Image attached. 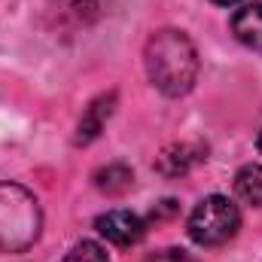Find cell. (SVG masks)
<instances>
[{"instance_id":"obj_1","label":"cell","mask_w":262,"mask_h":262,"mask_svg":"<svg viewBox=\"0 0 262 262\" xmlns=\"http://www.w3.org/2000/svg\"><path fill=\"white\" fill-rule=\"evenodd\" d=\"M143 64H146L149 82H152L162 95H168V98L186 95L198 79L195 43H192L183 31H177V28L156 31V34L146 40Z\"/></svg>"},{"instance_id":"obj_2","label":"cell","mask_w":262,"mask_h":262,"mask_svg":"<svg viewBox=\"0 0 262 262\" xmlns=\"http://www.w3.org/2000/svg\"><path fill=\"white\" fill-rule=\"evenodd\" d=\"M43 229V210L31 189L21 183H0V250L25 253Z\"/></svg>"},{"instance_id":"obj_3","label":"cell","mask_w":262,"mask_h":262,"mask_svg":"<svg viewBox=\"0 0 262 262\" xmlns=\"http://www.w3.org/2000/svg\"><path fill=\"white\" fill-rule=\"evenodd\" d=\"M238 229H241V210L226 195L201 198L186 223V232L198 247H220V244L232 241L238 235Z\"/></svg>"},{"instance_id":"obj_4","label":"cell","mask_w":262,"mask_h":262,"mask_svg":"<svg viewBox=\"0 0 262 262\" xmlns=\"http://www.w3.org/2000/svg\"><path fill=\"white\" fill-rule=\"evenodd\" d=\"M95 229L116 247H134L146 235V220L131 210H107L95 220Z\"/></svg>"},{"instance_id":"obj_5","label":"cell","mask_w":262,"mask_h":262,"mask_svg":"<svg viewBox=\"0 0 262 262\" xmlns=\"http://www.w3.org/2000/svg\"><path fill=\"white\" fill-rule=\"evenodd\" d=\"M113 110H116V92H107V95H98L85 110H82V116H79V122H76V143L79 146H85V143H92L104 125H107V119L113 116Z\"/></svg>"},{"instance_id":"obj_6","label":"cell","mask_w":262,"mask_h":262,"mask_svg":"<svg viewBox=\"0 0 262 262\" xmlns=\"http://www.w3.org/2000/svg\"><path fill=\"white\" fill-rule=\"evenodd\" d=\"M204 159H207V146H204V143H174V146H168V149L159 156L156 168H159L165 177H183V174H189L195 165H201Z\"/></svg>"},{"instance_id":"obj_7","label":"cell","mask_w":262,"mask_h":262,"mask_svg":"<svg viewBox=\"0 0 262 262\" xmlns=\"http://www.w3.org/2000/svg\"><path fill=\"white\" fill-rule=\"evenodd\" d=\"M232 34L238 43H244L250 49H262V0L241 6L232 15Z\"/></svg>"},{"instance_id":"obj_8","label":"cell","mask_w":262,"mask_h":262,"mask_svg":"<svg viewBox=\"0 0 262 262\" xmlns=\"http://www.w3.org/2000/svg\"><path fill=\"white\" fill-rule=\"evenodd\" d=\"M95 186L107 195H122L134 186V171L122 162H110V165L95 171Z\"/></svg>"},{"instance_id":"obj_9","label":"cell","mask_w":262,"mask_h":262,"mask_svg":"<svg viewBox=\"0 0 262 262\" xmlns=\"http://www.w3.org/2000/svg\"><path fill=\"white\" fill-rule=\"evenodd\" d=\"M235 192L247 204L262 207V165H244L235 174Z\"/></svg>"},{"instance_id":"obj_10","label":"cell","mask_w":262,"mask_h":262,"mask_svg":"<svg viewBox=\"0 0 262 262\" xmlns=\"http://www.w3.org/2000/svg\"><path fill=\"white\" fill-rule=\"evenodd\" d=\"M61 15H70L73 21H92L101 15L104 9V0H55Z\"/></svg>"},{"instance_id":"obj_11","label":"cell","mask_w":262,"mask_h":262,"mask_svg":"<svg viewBox=\"0 0 262 262\" xmlns=\"http://www.w3.org/2000/svg\"><path fill=\"white\" fill-rule=\"evenodd\" d=\"M61 262H110V259H107V253L98 241H79L76 247L67 250Z\"/></svg>"},{"instance_id":"obj_12","label":"cell","mask_w":262,"mask_h":262,"mask_svg":"<svg viewBox=\"0 0 262 262\" xmlns=\"http://www.w3.org/2000/svg\"><path fill=\"white\" fill-rule=\"evenodd\" d=\"M143 262H198L189 250H180V247H165L159 253H149Z\"/></svg>"},{"instance_id":"obj_13","label":"cell","mask_w":262,"mask_h":262,"mask_svg":"<svg viewBox=\"0 0 262 262\" xmlns=\"http://www.w3.org/2000/svg\"><path fill=\"white\" fill-rule=\"evenodd\" d=\"M174 210H177V201H174V198H165V201H159V207H152L149 220H156V223H159V220H168Z\"/></svg>"},{"instance_id":"obj_14","label":"cell","mask_w":262,"mask_h":262,"mask_svg":"<svg viewBox=\"0 0 262 262\" xmlns=\"http://www.w3.org/2000/svg\"><path fill=\"white\" fill-rule=\"evenodd\" d=\"M216 6H235V3H241V0H213Z\"/></svg>"},{"instance_id":"obj_15","label":"cell","mask_w":262,"mask_h":262,"mask_svg":"<svg viewBox=\"0 0 262 262\" xmlns=\"http://www.w3.org/2000/svg\"><path fill=\"white\" fill-rule=\"evenodd\" d=\"M256 143H259V152H262V131H259V140H256Z\"/></svg>"}]
</instances>
